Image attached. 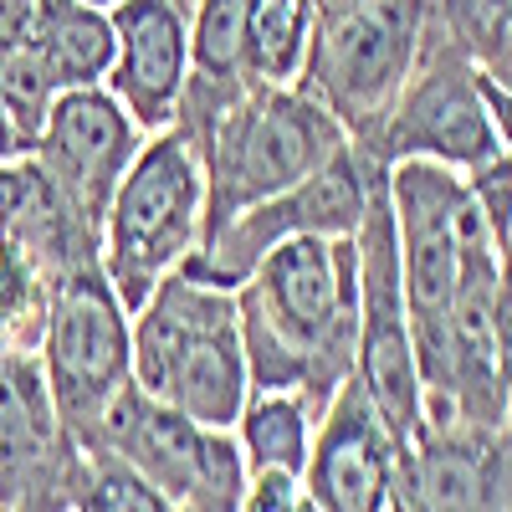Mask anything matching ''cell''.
Segmentation results:
<instances>
[{
	"label": "cell",
	"mask_w": 512,
	"mask_h": 512,
	"mask_svg": "<svg viewBox=\"0 0 512 512\" xmlns=\"http://www.w3.org/2000/svg\"><path fill=\"white\" fill-rule=\"evenodd\" d=\"M400 436L384 425L364 384L349 379L318 415L303 487L318 512H390Z\"/></svg>",
	"instance_id": "obj_14"
},
{
	"label": "cell",
	"mask_w": 512,
	"mask_h": 512,
	"mask_svg": "<svg viewBox=\"0 0 512 512\" xmlns=\"http://www.w3.org/2000/svg\"><path fill=\"white\" fill-rule=\"evenodd\" d=\"M77 441L62 425L41 354H0V507H67Z\"/></svg>",
	"instance_id": "obj_13"
},
{
	"label": "cell",
	"mask_w": 512,
	"mask_h": 512,
	"mask_svg": "<svg viewBox=\"0 0 512 512\" xmlns=\"http://www.w3.org/2000/svg\"><path fill=\"white\" fill-rule=\"evenodd\" d=\"M425 26L431 0H374L354 16L318 21L297 88H308L344 123L349 144L369 154L420 62Z\"/></svg>",
	"instance_id": "obj_5"
},
{
	"label": "cell",
	"mask_w": 512,
	"mask_h": 512,
	"mask_svg": "<svg viewBox=\"0 0 512 512\" xmlns=\"http://www.w3.org/2000/svg\"><path fill=\"white\" fill-rule=\"evenodd\" d=\"M364 6H374V0H313V16L318 21H338V16H354Z\"/></svg>",
	"instance_id": "obj_24"
},
{
	"label": "cell",
	"mask_w": 512,
	"mask_h": 512,
	"mask_svg": "<svg viewBox=\"0 0 512 512\" xmlns=\"http://www.w3.org/2000/svg\"><path fill=\"white\" fill-rule=\"evenodd\" d=\"M134 379L205 431H236L241 405L251 400L236 287L190 272L164 277L134 313Z\"/></svg>",
	"instance_id": "obj_2"
},
{
	"label": "cell",
	"mask_w": 512,
	"mask_h": 512,
	"mask_svg": "<svg viewBox=\"0 0 512 512\" xmlns=\"http://www.w3.org/2000/svg\"><path fill=\"white\" fill-rule=\"evenodd\" d=\"M139 149H144V128L108 88H67L52 98L47 128H41L31 154L72 205V216L103 241L108 200L134 169Z\"/></svg>",
	"instance_id": "obj_12"
},
{
	"label": "cell",
	"mask_w": 512,
	"mask_h": 512,
	"mask_svg": "<svg viewBox=\"0 0 512 512\" xmlns=\"http://www.w3.org/2000/svg\"><path fill=\"white\" fill-rule=\"evenodd\" d=\"M431 11L446 26V36L472 57L482 41L512 16V0H431Z\"/></svg>",
	"instance_id": "obj_20"
},
{
	"label": "cell",
	"mask_w": 512,
	"mask_h": 512,
	"mask_svg": "<svg viewBox=\"0 0 512 512\" xmlns=\"http://www.w3.org/2000/svg\"><path fill=\"white\" fill-rule=\"evenodd\" d=\"M195 149L205 159L200 241H210L241 210L303 185L338 149H349V134L308 88H256L205 139H195Z\"/></svg>",
	"instance_id": "obj_3"
},
{
	"label": "cell",
	"mask_w": 512,
	"mask_h": 512,
	"mask_svg": "<svg viewBox=\"0 0 512 512\" xmlns=\"http://www.w3.org/2000/svg\"><path fill=\"white\" fill-rule=\"evenodd\" d=\"M36 62L47 67L52 88H103L113 57H118V31H113V11L82 6V0H52L47 21H41L36 41H31Z\"/></svg>",
	"instance_id": "obj_16"
},
{
	"label": "cell",
	"mask_w": 512,
	"mask_h": 512,
	"mask_svg": "<svg viewBox=\"0 0 512 512\" xmlns=\"http://www.w3.org/2000/svg\"><path fill=\"white\" fill-rule=\"evenodd\" d=\"M205 236V159L180 123L144 139L134 169L108 200L98 262L123 297L128 313H139L175 277Z\"/></svg>",
	"instance_id": "obj_4"
},
{
	"label": "cell",
	"mask_w": 512,
	"mask_h": 512,
	"mask_svg": "<svg viewBox=\"0 0 512 512\" xmlns=\"http://www.w3.org/2000/svg\"><path fill=\"white\" fill-rule=\"evenodd\" d=\"M236 512H308V487L292 472H251Z\"/></svg>",
	"instance_id": "obj_22"
},
{
	"label": "cell",
	"mask_w": 512,
	"mask_h": 512,
	"mask_svg": "<svg viewBox=\"0 0 512 512\" xmlns=\"http://www.w3.org/2000/svg\"><path fill=\"white\" fill-rule=\"evenodd\" d=\"M472 62H477V72L492 82L497 93H507L512 98V16L482 41V47L472 52Z\"/></svg>",
	"instance_id": "obj_23"
},
{
	"label": "cell",
	"mask_w": 512,
	"mask_h": 512,
	"mask_svg": "<svg viewBox=\"0 0 512 512\" xmlns=\"http://www.w3.org/2000/svg\"><path fill=\"white\" fill-rule=\"evenodd\" d=\"M390 512H512V425L431 415L400 441Z\"/></svg>",
	"instance_id": "obj_11"
},
{
	"label": "cell",
	"mask_w": 512,
	"mask_h": 512,
	"mask_svg": "<svg viewBox=\"0 0 512 512\" xmlns=\"http://www.w3.org/2000/svg\"><path fill=\"white\" fill-rule=\"evenodd\" d=\"M313 0H251L246 36H251V72L262 88H297L313 47Z\"/></svg>",
	"instance_id": "obj_18"
},
{
	"label": "cell",
	"mask_w": 512,
	"mask_h": 512,
	"mask_svg": "<svg viewBox=\"0 0 512 512\" xmlns=\"http://www.w3.org/2000/svg\"><path fill=\"white\" fill-rule=\"evenodd\" d=\"M118 57L108 93L134 113L144 134L175 123L190 82V11L185 0H123L113 11Z\"/></svg>",
	"instance_id": "obj_15"
},
{
	"label": "cell",
	"mask_w": 512,
	"mask_h": 512,
	"mask_svg": "<svg viewBox=\"0 0 512 512\" xmlns=\"http://www.w3.org/2000/svg\"><path fill=\"white\" fill-rule=\"evenodd\" d=\"M67 507L72 512H175V497H164L128 461L77 446L72 477H67Z\"/></svg>",
	"instance_id": "obj_19"
},
{
	"label": "cell",
	"mask_w": 512,
	"mask_h": 512,
	"mask_svg": "<svg viewBox=\"0 0 512 512\" xmlns=\"http://www.w3.org/2000/svg\"><path fill=\"white\" fill-rule=\"evenodd\" d=\"M0 512H62V507H47V502H26V507H0Z\"/></svg>",
	"instance_id": "obj_26"
},
{
	"label": "cell",
	"mask_w": 512,
	"mask_h": 512,
	"mask_svg": "<svg viewBox=\"0 0 512 512\" xmlns=\"http://www.w3.org/2000/svg\"><path fill=\"white\" fill-rule=\"evenodd\" d=\"M379 164L384 159H374L354 144L338 149L303 185H292V190H282L262 205L241 210L226 231L200 241L180 272H190L200 282H216V287H241L251 277V267L262 262L277 241H292V236H354L364 210H369V190H374Z\"/></svg>",
	"instance_id": "obj_9"
},
{
	"label": "cell",
	"mask_w": 512,
	"mask_h": 512,
	"mask_svg": "<svg viewBox=\"0 0 512 512\" xmlns=\"http://www.w3.org/2000/svg\"><path fill=\"white\" fill-rule=\"evenodd\" d=\"M82 6H98V11H118L123 0H82Z\"/></svg>",
	"instance_id": "obj_27"
},
{
	"label": "cell",
	"mask_w": 512,
	"mask_h": 512,
	"mask_svg": "<svg viewBox=\"0 0 512 512\" xmlns=\"http://www.w3.org/2000/svg\"><path fill=\"white\" fill-rule=\"evenodd\" d=\"M466 185H472V200H477V210L487 216L497 246L507 251L512 246V154L502 149L497 159H487L482 169H472Z\"/></svg>",
	"instance_id": "obj_21"
},
{
	"label": "cell",
	"mask_w": 512,
	"mask_h": 512,
	"mask_svg": "<svg viewBox=\"0 0 512 512\" xmlns=\"http://www.w3.org/2000/svg\"><path fill=\"white\" fill-rule=\"evenodd\" d=\"M190 6H195V0H185V11H190Z\"/></svg>",
	"instance_id": "obj_28"
},
{
	"label": "cell",
	"mask_w": 512,
	"mask_h": 512,
	"mask_svg": "<svg viewBox=\"0 0 512 512\" xmlns=\"http://www.w3.org/2000/svg\"><path fill=\"white\" fill-rule=\"evenodd\" d=\"M318 436V410L297 390H251L236 420V446L251 472H308Z\"/></svg>",
	"instance_id": "obj_17"
},
{
	"label": "cell",
	"mask_w": 512,
	"mask_h": 512,
	"mask_svg": "<svg viewBox=\"0 0 512 512\" xmlns=\"http://www.w3.org/2000/svg\"><path fill=\"white\" fill-rule=\"evenodd\" d=\"M62 512H72V507H62Z\"/></svg>",
	"instance_id": "obj_29"
},
{
	"label": "cell",
	"mask_w": 512,
	"mask_h": 512,
	"mask_svg": "<svg viewBox=\"0 0 512 512\" xmlns=\"http://www.w3.org/2000/svg\"><path fill=\"white\" fill-rule=\"evenodd\" d=\"M175 512H236V507H221V502H180Z\"/></svg>",
	"instance_id": "obj_25"
},
{
	"label": "cell",
	"mask_w": 512,
	"mask_h": 512,
	"mask_svg": "<svg viewBox=\"0 0 512 512\" xmlns=\"http://www.w3.org/2000/svg\"><path fill=\"white\" fill-rule=\"evenodd\" d=\"M390 210H395L410 328L425 333L456 303L461 262H466V221H472V185L446 164L395 159L390 164Z\"/></svg>",
	"instance_id": "obj_10"
},
{
	"label": "cell",
	"mask_w": 512,
	"mask_h": 512,
	"mask_svg": "<svg viewBox=\"0 0 512 512\" xmlns=\"http://www.w3.org/2000/svg\"><path fill=\"white\" fill-rule=\"evenodd\" d=\"M251 390H297L318 415L359 364L354 236L277 241L236 287Z\"/></svg>",
	"instance_id": "obj_1"
},
{
	"label": "cell",
	"mask_w": 512,
	"mask_h": 512,
	"mask_svg": "<svg viewBox=\"0 0 512 512\" xmlns=\"http://www.w3.org/2000/svg\"><path fill=\"white\" fill-rule=\"evenodd\" d=\"M41 369L62 425L82 446L108 400L134 379V313L113 292L103 262H82L57 277L47 333H41Z\"/></svg>",
	"instance_id": "obj_7"
},
{
	"label": "cell",
	"mask_w": 512,
	"mask_h": 512,
	"mask_svg": "<svg viewBox=\"0 0 512 512\" xmlns=\"http://www.w3.org/2000/svg\"><path fill=\"white\" fill-rule=\"evenodd\" d=\"M359 246V364L354 379L384 415L400 441H420L425 431V379L415 359V328L405 303L395 210H390V164H379L369 210L354 231Z\"/></svg>",
	"instance_id": "obj_6"
},
{
	"label": "cell",
	"mask_w": 512,
	"mask_h": 512,
	"mask_svg": "<svg viewBox=\"0 0 512 512\" xmlns=\"http://www.w3.org/2000/svg\"><path fill=\"white\" fill-rule=\"evenodd\" d=\"M369 154L384 164L431 159V164L456 169V175H472V169H482L487 159L502 154L497 123L482 98L477 62L446 36L436 11H431V26H425V41H420V62Z\"/></svg>",
	"instance_id": "obj_8"
}]
</instances>
